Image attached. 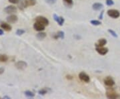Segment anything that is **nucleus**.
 Returning a JSON list of instances; mask_svg holds the SVG:
<instances>
[{"mask_svg":"<svg viewBox=\"0 0 120 99\" xmlns=\"http://www.w3.org/2000/svg\"><path fill=\"white\" fill-rule=\"evenodd\" d=\"M107 15L113 19L118 18L120 16V12L117 9H109L107 11Z\"/></svg>","mask_w":120,"mask_h":99,"instance_id":"nucleus-1","label":"nucleus"},{"mask_svg":"<svg viewBox=\"0 0 120 99\" xmlns=\"http://www.w3.org/2000/svg\"><path fill=\"white\" fill-rule=\"evenodd\" d=\"M35 21L37 22H39V23L42 24L45 26L49 25V20H47L46 17H43V16H38V17H37L35 18Z\"/></svg>","mask_w":120,"mask_h":99,"instance_id":"nucleus-2","label":"nucleus"},{"mask_svg":"<svg viewBox=\"0 0 120 99\" xmlns=\"http://www.w3.org/2000/svg\"><path fill=\"white\" fill-rule=\"evenodd\" d=\"M79 79L84 82H89L90 81V76L85 72H82L81 73H79Z\"/></svg>","mask_w":120,"mask_h":99,"instance_id":"nucleus-3","label":"nucleus"},{"mask_svg":"<svg viewBox=\"0 0 120 99\" xmlns=\"http://www.w3.org/2000/svg\"><path fill=\"white\" fill-rule=\"evenodd\" d=\"M4 12L7 13H15L17 12V8L14 5H8L4 9Z\"/></svg>","mask_w":120,"mask_h":99,"instance_id":"nucleus-4","label":"nucleus"},{"mask_svg":"<svg viewBox=\"0 0 120 99\" xmlns=\"http://www.w3.org/2000/svg\"><path fill=\"white\" fill-rule=\"evenodd\" d=\"M104 84L107 86H110V87H112L113 86L114 84H115V82H114V80H113V78H111L110 76H107V78H105V79H104Z\"/></svg>","mask_w":120,"mask_h":99,"instance_id":"nucleus-5","label":"nucleus"},{"mask_svg":"<svg viewBox=\"0 0 120 99\" xmlns=\"http://www.w3.org/2000/svg\"><path fill=\"white\" fill-rule=\"evenodd\" d=\"M106 96L108 99H117L119 97V95L116 93L115 91H109L106 92Z\"/></svg>","mask_w":120,"mask_h":99,"instance_id":"nucleus-6","label":"nucleus"},{"mask_svg":"<svg viewBox=\"0 0 120 99\" xmlns=\"http://www.w3.org/2000/svg\"><path fill=\"white\" fill-rule=\"evenodd\" d=\"M15 66H16V68L17 69L23 70H24L27 66V63H26V62H24V61H19V62H17V63L15 64Z\"/></svg>","mask_w":120,"mask_h":99,"instance_id":"nucleus-7","label":"nucleus"},{"mask_svg":"<svg viewBox=\"0 0 120 99\" xmlns=\"http://www.w3.org/2000/svg\"><path fill=\"white\" fill-rule=\"evenodd\" d=\"M34 28L36 31H38V32H41L45 30V26L43 25L42 24L39 23V22H35L34 24Z\"/></svg>","mask_w":120,"mask_h":99,"instance_id":"nucleus-8","label":"nucleus"},{"mask_svg":"<svg viewBox=\"0 0 120 99\" xmlns=\"http://www.w3.org/2000/svg\"><path fill=\"white\" fill-rule=\"evenodd\" d=\"M53 19L56 22H57V24L60 25V26H63L64 25V18L63 17H60L58 16L56 14H53Z\"/></svg>","mask_w":120,"mask_h":99,"instance_id":"nucleus-9","label":"nucleus"},{"mask_svg":"<svg viewBox=\"0 0 120 99\" xmlns=\"http://www.w3.org/2000/svg\"><path fill=\"white\" fill-rule=\"evenodd\" d=\"M96 51L101 55H105L108 52V49L107 48H104L103 46L102 47H96Z\"/></svg>","mask_w":120,"mask_h":99,"instance_id":"nucleus-10","label":"nucleus"},{"mask_svg":"<svg viewBox=\"0 0 120 99\" xmlns=\"http://www.w3.org/2000/svg\"><path fill=\"white\" fill-rule=\"evenodd\" d=\"M17 20H18V17L15 15H11L7 17V21L10 24H15L17 22Z\"/></svg>","mask_w":120,"mask_h":99,"instance_id":"nucleus-11","label":"nucleus"},{"mask_svg":"<svg viewBox=\"0 0 120 99\" xmlns=\"http://www.w3.org/2000/svg\"><path fill=\"white\" fill-rule=\"evenodd\" d=\"M0 27L1 29L4 30L5 31H7V32H9V31L11 30V26H10L9 24L8 23H5V22H1V24H0Z\"/></svg>","mask_w":120,"mask_h":99,"instance_id":"nucleus-12","label":"nucleus"},{"mask_svg":"<svg viewBox=\"0 0 120 99\" xmlns=\"http://www.w3.org/2000/svg\"><path fill=\"white\" fill-rule=\"evenodd\" d=\"M106 44H107V40L105 39L101 38L99 40L98 42L95 44V46L96 47H102V46H104Z\"/></svg>","mask_w":120,"mask_h":99,"instance_id":"nucleus-13","label":"nucleus"},{"mask_svg":"<svg viewBox=\"0 0 120 99\" xmlns=\"http://www.w3.org/2000/svg\"><path fill=\"white\" fill-rule=\"evenodd\" d=\"M17 4H18V8H19V9L20 10H22V11H23L24 9L27 8L26 4V1L25 0H19Z\"/></svg>","mask_w":120,"mask_h":99,"instance_id":"nucleus-14","label":"nucleus"},{"mask_svg":"<svg viewBox=\"0 0 120 99\" xmlns=\"http://www.w3.org/2000/svg\"><path fill=\"white\" fill-rule=\"evenodd\" d=\"M103 5L102 4H100V3H95L94 4H93L92 5V8L95 11H99L100 9H103Z\"/></svg>","mask_w":120,"mask_h":99,"instance_id":"nucleus-15","label":"nucleus"},{"mask_svg":"<svg viewBox=\"0 0 120 99\" xmlns=\"http://www.w3.org/2000/svg\"><path fill=\"white\" fill-rule=\"evenodd\" d=\"M26 1V4L27 8L28 6H33L35 5L36 4V1L35 0H25Z\"/></svg>","mask_w":120,"mask_h":99,"instance_id":"nucleus-16","label":"nucleus"},{"mask_svg":"<svg viewBox=\"0 0 120 99\" xmlns=\"http://www.w3.org/2000/svg\"><path fill=\"white\" fill-rule=\"evenodd\" d=\"M65 37V34H64V32H62V31H60V32H58L57 33V34L55 36V38H61V39H64Z\"/></svg>","mask_w":120,"mask_h":99,"instance_id":"nucleus-17","label":"nucleus"},{"mask_svg":"<svg viewBox=\"0 0 120 99\" xmlns=\"http://www.w3.org/2000/svg\"><path fill=\"white\" fill-rule=\"evenodd\" d=\"M8 60V56L5 54H0V62H5Z\"/></svg>","mask_w":120,"mask_h":99,"instance_id":"nucleus-18","label":"nucleus"},{"mask_svg":"<svg viewBox=\"0 0 120 99\" xmlns=\"http://www.w3.org/2000/svg\"><path fill=\"white\" fill-rule=\"evenodd\" d=\"M25 95L28 98H33L35 96V94L30 91H27L25 92Z\"/></svg>","mask_w":120,"mask_h":99,"instance_id":"nucleus-19","label":"nucleus"},{"mask_svg":"<svg viewBox=\"0 0 120 99\" xmlns=\"http://www.w3.org/2000/svg\"><path fill=\"white\" fill-rule=\"evenodd\" d=\"M46 37V34L44 33V32H41V33H38L37 34V38L39 40H43Z\"/></svg>","mask_w":120,"mask_h":99,"instance_id":"nucleus-20","label":"nucleus"},{"mask_svg":"<svg viewBox=\"0 0 120 99\" xmlns=\"http://www.w3.org/2000/svg\"><path fill=\"white\" fill-rule=\"evenodd\" d=\"M90 23L93 25V26H99L101 25V22H99L98 20H91Z\"/></svg>","mask_w":120,"mask_h":99,"instance_id":"nucleus-21","label":"nucleus"},{"mask_svg":"<svg viewBox=\"0 0 120 99\" xmlns=\"http://www.w3.org/2000/svg\"><path fill=\"white\" fill-rule=\"evenodd\" d=\"M26 32V31L24 30H22V29H18L17 31H16V34L17 36H22L23 35L24 33Z\"/></svg>","mask_w":120,"mask_h":99,"instance_id":"nucleus-22","label":"nucleus"},{"mask_svg":"<svg viewBox=\"0 0 120 99\" xmlns=\"http://www.w3.org/2000/svg\"><path fill=\"white\" fill-rule=\"evenodd\" d=\"M46 93H47V90L46 88H42L39 91V94L40 95H45Z\"/></svg>","mask_w":120,"mask_h":99,"instance_id":"nucleus-23","label":"nucleus"},{"mask_svg":"<svg viewBox=\"0 0 120 99\" xmlns=\"http://www.w3.org/2000/svg\"><path fill=\"white\" fill-rule=\"evenodd\" d=\"M108 32H109V33H110V34L112 35V36H113L114 38H117V34H116V32H115L113 30L109 29V30H108Z\"/></svg>","mask_w":120,"mask_h":99,"instance_id":"nucleus-24","label":"nucleus"},{"mask_svg":"<svg viewBox=\"0 0 120 99\" xmlns=\"http://www.w3.org/2000/svg\"><path fill=\"white\" fill-rule=\"evenodd\" d=\"M64 1L65 2V4L68 5H72L73 4V0H64Z\"/></svg>","mask_w":120,"mask_h":99,"instance_id":"nucleus-25","label":"nucleus"},{"mask_svg":"<svg viewBox=\"0 0 120 99\" xmlns=\"http://www.w3.org/2000/svg\"><path fill=\"white\" fill-rule=\"evenodd\" d=\"M106 4L108 6H112L114 4V2L113 0H106Z\"/></svg>","mask_w":120,"mask_h":99,"instance_id":"nucleus-26","label":"nucleus"},{"mask_svg":"<svg viewBox=\"0 0 120 99\" xmlns=\"http://www.w3.org/2000/svg\"><path fill=\"white\" fill-rule=\"evenodd\" d=\"M56 1H57V0H45V1L47 2V4H50V5L56 4Z\"/></svg>","mask_w":120,"mask_h":99,"instance_id":"nucleus-27","label":"nucleus"},{"mask_svg":"<svg viewBox=\"0 0 120 99\" xmlns=\"http://www.w3.org/2000/svg\"><path fill=\"white\" fill-rule=\"evenodd\" d=\"M9 2L13 4H17L19 0H8Z\"/></svg>","mask_w":120,"mask_h":99,"instance_id":"nucleus-28","label":"nucleus"},{"mask_svg":"<svg viewBox=\"0 0 120 99\" xmlns=\"http://www.w3.org/2000/svg\"><path fill=\"white\" fill-rule=\"evenodd\" d=\"M103 13H104V12H103V11H102V12H101V14L99 15V18L100 20H102V19H103Z\"/></svg>","mask_w":120,"mask_h":99,"instance_id":"nucleus-29","label":"nucleus"},{"mask_svg":"<svg viewBox=\"0 0 120 99\" xmlns=\"http://www.w3.org/2000/svg\"><path fill=\"white\" fill-rule=\"evenodd\" d=\"M4 72V68H0V74H2Z\"/></svg>","mask_w":120,"mask_h":99,"instance_id":"nucleus-30","label":"nucleus"},{"mask_svg":"<svg viewBox=\"0 0 120 99\" xmlns=\"http://www.w3.org/2000/svg\"><path fill=\"white\" fill-rule=\"evenodd\" d=\"M4 35V30L3 29H0V36H3Z\"/></svg>","mask_w":120,"mask_h":99,"instance_id":"nucleus-31","label":"nucleus"},{"mask_svg":"<svg viewBox=\"0 0 120 99\" xmlns=\"http://www.w3.org/2000/svg\"><path fill=\"white\" fill-rule=\"evenodd\" d=\"M4 98H7V99H10V97H9V96H4Z\"/></svg>","mask_w":120,"mask_h":99,"instance_id":"nucleus-32","label":"nucleus"}]
</instances>
